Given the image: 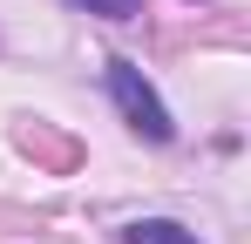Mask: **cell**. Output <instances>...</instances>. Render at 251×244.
<instances>
[{
    "instance_id": "cell-3",
    "label": "cell",
    "mask_w": 251,
    "mask_h": 244,
    "mask_svg": "<svg viewBox=\"0 0 251 244\" xmlns=\"http://www.w3.org/2000/svg\"><path fill=\"white\" fill-rule=\"evenodd\" d=\"M75 7H88V14H102V21H129L143 0H75Z\"/></svg>"
},
{
    "instance_id": "cell-2",
    "label": "cell",
    "mask_w": 251,
    "mask_h": 244,
    "mask_svg": "<svg viewBox=\"0 0 251 244\" xmlns=\"http://www.w3.org/2000/svg\"><path fill=\"white\" fill-rule=\"evenodd\" d=\"M123 244H197V231H183V224H170V217H136L123 231Z\"/></svg>"
},
{
    "instance_id": "cell-1",
    "label": "cell",
    "mask_w": 251,
    "mask_h": 244,
    "mask_svg": "<svg viewBox=\"0 0 251 244\" xmlns=\"http://www.w3.org/2000/svg\"><path fill=\"white\" fill-rule=\"evenodd\" d=\"M109 95H116L123 122L143 136V143H170V136H176V122H170L163 95L143 81V68H136V61H109Z\"/></svg>"
}]
</instances>
